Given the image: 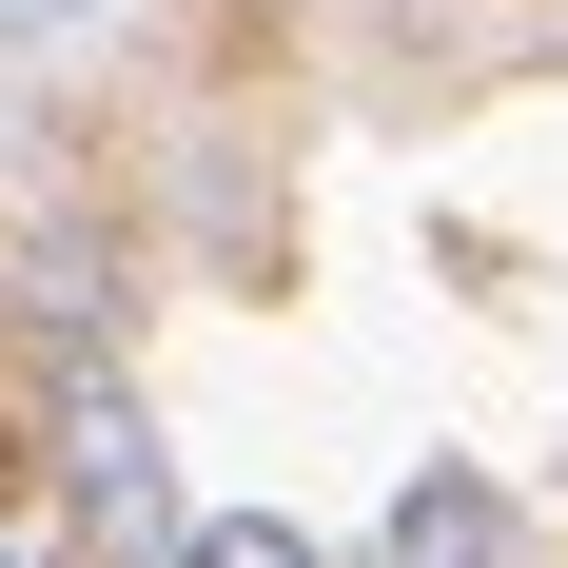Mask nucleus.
Returning a JSON list of instances; mask_svg holds the SVG:
<instances>
[{
    "label": "nucleus",
    "instance_id": "obj_5",
    "mask_svg": "<svg viewBox=\"0 0 568 568\" xmlns=\"http://www.w3.org/2000/svg\"><path fill=\"white\" fill-rule=\"evenodd\" d=\"M0 568H59V510H0Z\"/></svg>",
    "mask_w": 568,
    "mask_h": 568
},
{
    "label": "nucleus",
    "instance_id": "obj_4",
    "mask_svg": "<svg viewBox=\"0 0 568 568\" xmlns=\"http://www.w3.org/2000/svg\"><path fill=\"white\" fill-rule=\"evenodd\" d=\"M99 20H118V0H0V59H79Z\"/></svg>",
    "mask_w": 568,
    "mask_h": 568
},
{
    "label": "nucleus",
    "instance_id": "obj_3",
    "mask_svg": "<svg viewBox=\"0 0 568 568\" xmlns=\"http://www.w3.org/2000/svg\"><path fill=\"white\" fill-rule=\"evenodd\" d=\"M158 568H334V549H314L294 510H196V529H176Z\"/></svg>",
    "mask_w": 568,
    "mask_h": 568
},
{
    "label": "nucleus",
    "instance_id": "obj_2",
    "mask_svg": "<svg viewBox=\"0 0 568 568\" xmlns=\"http://www.w3.org/2000/svg\"><path fill=\"white\" fill-rule=\"evenodd\" d=\"M373 568H529V510H510L470 452H432V470L393 490V529H373Z\"/></svg>",
    "mask_w": 568,
    "mask_h": 568
},
{
    "label": "nucleus",
    "instance_id": "obj_1",
    "mask_svg": "<svg viewBox=\"0 0 568 568\" xmlns=\"http://www.w3.org/2000/svg\"><path fill=\"white\" fill-rule=\"evenodd\" d=\"M59 529H99V549H138V568H158L176 529H196V510H176V452H158V412L118 393V373H79V393H59Z\"/></svg>",
    "mask_w": 568,
    "mask_h": 568
}]
</instances>
